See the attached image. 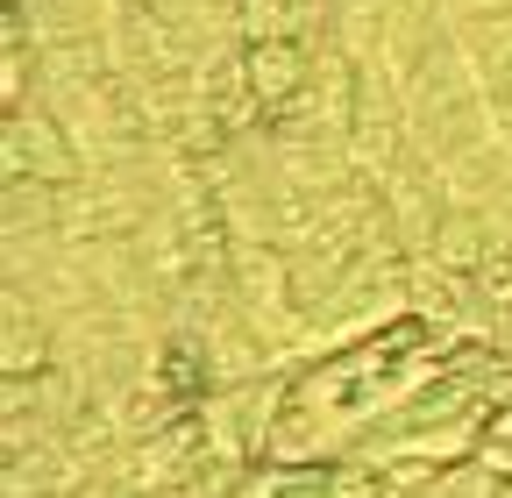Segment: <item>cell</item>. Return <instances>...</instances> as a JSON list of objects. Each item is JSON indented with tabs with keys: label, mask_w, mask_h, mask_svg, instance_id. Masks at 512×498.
<instances>
[{
	"label": "cell",
	"mask_w": 512,
	"mask_h": 498,
	"mask_svg": "<svg viewBox=\"0 0 512 498\" xmlns=\"http://www.w3.org/2000/svg\"><path fill=\"white\" fill-rule=\"evenodd\" d=\"M441 22H484V15H512V0H434Z\"/></svg>",
	"instance_id": "cell-3"
},
{
	"label": "cell",
	"mask_w": 512,
	"mask_h": 498,
	"mask_svg": "<svg viewBox=\"0 0 512 498\" xmlns=\"http://www.w3.org/2000/svg\"><path fill=\"white\" fill-rule=\"evenodd\" d=\"M420 498H498V477L470 456V463H448L434 484H420Z\"/></svg>",
	"instance_id": "cell-2"
},
{
	"label": "cell",
	"mask_w": 512,
	"mask_h": 498,
	"mask_svg": "<svg viewBox=\"0 0 512 498\" xmlns=\"http://www.w3.org/2000/svg\"><path fill=\"white\" fill-rule=\"evenodd\" d=\"M93 164L79 136L57 121V107H8V178H43V185H79Z\"/></svg>",
	"instance_id": "cell-1"
}]
</instances>
